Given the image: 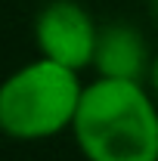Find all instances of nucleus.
I'll return each mask as SVG.
<instances>
[{"label": "nucleus", "instance_id": "obj_6", "mask_svg": "<svg viewBox=\"0 0 158 161\" xmlns=\"http://www.w3.org/2000/svg\"><path fill=\"white\" fill-rule=\"evenodd\" d=\"M149 9H152V19L158 22V0H152V6H149Z\"/></svg>", "mask_w": 158, "mask_h": 161}, {"label": "nucleus", "instance_id": "obj_3", "mask_svg": "<svg viewBox=\"0 0 158 161\" xmlns=\"http://www.w3.org/2000/svg\"><path fill=\"white\" fill-rule=\"evenodd\" d=\"M99 40L96 19L78 0H50L43 3L34 19V47L40 56L84 71L93 65Z\"/></svg>", "mask_w": 158, "mask_h": 161}, {"label": "nucleus", "instance_id": "obj_2", "mask_svg": "<svg viewBox=\"0 0 158 161\" xmlns=\"http://www.w3.org/2000/svg\"><path fill=\"white\" fill-rule=\"evenodd\" d=\"M81 71L37 56L0 87V130L9 140L40 142L71 130L84 96Z\"/></svg>", "mask_w": 158, "mask_h": 161}, {"label": "nucleus", "instance_id": "obj_5", "mask_svg": "<svg viewBox=\"0 0 158 161\" xmlns=\"http://www.w3.org/2000/svg\"><path fill=\"white\" fill-rule=\"evenodd\" d=\"M146 84H149V90H152V96H155V102H158V50H155V56H152V68H149Z\"/></svg>", "mask_w": 158, "mask_h": 161}, {"label": "nucleus", "instance_id": "obj_1", "mask_svg": "<svg viewBox=\"0 0 158 161\" xmlns=\"http://www.w3.org/2000/svg\"><path fill=\"white\" fill-rule=\"evenodd\" d=\"M71 136L84 161H158V102L149 84L96 75L84 87Z\"/></svg>", "mask_w": 158, "mask_h": 161}, {"label": "nucleus", "instance_id": "obj_4", "mask_svg": "<svg viewBox=\"0 0 158 161\" xmlns=\"http://www.w3.org/2000/svg\"><path fill=\"white\" fill-rule=\"evenodd\" d=\"M149 43L137 25L127 22H109L99 28L96 53H93V71L99 78H127V80H146L152 68Z\"/></svg>", "mask_w": 158, "mask_h": 161}]
</instances>
